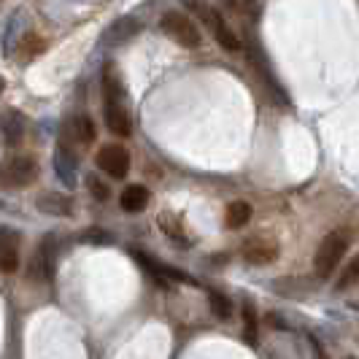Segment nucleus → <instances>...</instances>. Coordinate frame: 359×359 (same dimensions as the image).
Returning <instances> with one entry per match:
<instances>
[{
    "label": "nucleus",
    "instance_id": "f257e3e1",
    "mask_svg": "<svg viewBox=\"0 0 359 359\" xmlns=\"http://www.w3.org/2000/svg\"><path fill=\"white\" fill-rule=\"evenodd\" d=\"M103 92H106V125L114 135H122L127 138L130 135V116L125 111V90L122 84L116 81V76L108 73L106 81H103Z\"/></svg>",
    "mask_w": 359,
    "mask_h": 359
},
{
    "label": "nucleus",
    "instance_id": "f03ea898",
    "mask_svg": "<svg viewBox=\"0 0 359 359\" xmlns=\"http://www.w3.org/2000/svg\"><path fill=\"white\" fill-rule=\"evenodd\" d=\"M348 233L346 230H332V233L327 235L322 241V246L316 249V259H313V265H316V273L327 278V276H332V270L341 265V259L346 257L348 252Z\"/></svg>",
    "mask_w": 359,
    "mask_h": 359
},
{
    "label": "nucleus",
    "instance_id": "7ed1b4c3",
    "mask_svg": "<svg viewBox=\"0 0 359 359\" xmlns=\"http://www.w3.org/2000/svg\"><path fill=\"white\" fill-rule=\"evenodd\" d=\"M160 25L168 36L173 38L176 43H181V46H187V49H198L200 43H203L198 25L187 17V14H181V11H165Z\"/></svg>",
    "mask_w": 359,
    "mask_h": 359
},
{
    "label": "nucleus",
    "instance_id": "20e7f679",
    "mask_svg": "<svg viewBox=\"0 0 359 359\" xmlns=\"http://www.w3.org/2000/svg\"><path fill=\"white\" fill-rule=\"evenodd\" d=\"M38 179V162L33 157H11L0 162V187L14 189V187H30Z\"/></svg>",
    "mask_w": 359,
    "mask_h": 359
},
{
    "label": "nucleus",
    "instance_id": "39448f33",
    "mask_svg": "<svg viewBox=\"0 0 359 359\" xmlns=\"http://www.w3.org/2000/svg\"><path fill=\"white\" fill-rule=\"evenodd\" d=\"M95 162H97V168H100L103 173H108L111 179H125L127 173H130V151L119 144L103 146V149L97 151Z\"/></svg>",
    "mask_w": 359,
    "mask_h": 359
},
{
    "label": "nucleus",
    "instance_id": "423d86ee",
    "mask_svg": "<svg viewBox=\"0 0 359 359\" xmlns=\"http://www.w3.org/2000/svg\"><path fill=\"white\" fill-rule=\"evenodd\" d=\"M54 173L60 184H65L68 189L76 187V179H79V157L73 151V146L68 144V138H62L57 149H54Z\"/></svg>",
    "mask_w": 359,
    "mask_h": 359
},
{
    "label": "nucleus",
    "instance_id": "0eeeda50",
    "mask_svg": "<svg viewBox=\"0 0 359 359\" xmlns=\"http://www.w3.org/2000/svg\"><path fill=\"white\" fill-rule=\"evenodd\" d=\"M141 33V22L135 17H119L114 25H108L106 30H103V36H100V43L103 46H122L125 41L130 38H135Z\"/></svg>",
    "mask_w": 359,
    "mask_h": 359
},
{
    "label": "nucleus",
    "instance_id": "6e6552de",
    "mask_svg": "<svg viewBox=\"0 0 359 359\" xmlns=\"http://www.w3.org/2000/svg\"><path fill=\"white\" fill-rule=\"evenodd\" d=\"M19 268V233L11 227H0V270L17 273Z\"/></svg>",
    "mask_w": 359,
    "mask_h": 359
},
{
    "label": "nucleus",
    "instance_id": "1a4fd4ad",
    "mask_svg": "<svg viewBox=\"0 0 359 359\" xmlns=\"http://www.w3.org/2000/svg\"><path fill=\"white\" fill-rule=\"evenodd\" d=\"M203 19H205V25L214 30V36H216V41L222 43V49H227V52H235V49H241V43H238L235 33L230 30V25L222 19V14H219L216 8H205Z\"/></svg>",
    "mask_w": 359,
    "mask_h": 359
},
{
    "label": "nucleus",
    "instance_id": "9d476101",
    "mask_svg": "<svg viewBox=\"0 0 359 359\" xmlns=\"http://www.w3.org/2000/svg\"><path fill=\"white\" fill-rule=\"evenodd\" d=\"M57 254H60V243H57V235L49 233L43 238L41 249L36 254V265H41V276L43 281H52L54 278V265H57Z\"/></svg>",
    "mask_w": 359,
    "mask_h": 359
},
{
    "label": "nucleus",
    "instance_id": "9b49d317",
    "mask_svg": "<svg viewBox=\"0 0 359 359\" xmlns=\"http://www.w3.org/2000/svg\"><path fill=\"white\" fill-rule=\"evenodd\" d=\"M133 257H135V262L141 265V268H146L157 281H189V276L187 273H181V270L176 268H168V265H160V262H154L151 259V254H144V252H133Z\"/></svg>",
    "mask_w": 359,
    "mask_h": 359
},
{
    "label": "nucleus",
    "instance_id": "f8f14e48",
    "mask_svg": "<svg viewBox=\"0 0 359 359\" xmlns=\"http://www.w3.org/2000/svg\"><path fill=\"white\" fill-rule=\"evenodd\" d=\"M36 208L41 214H49V216H71L73 203H71V198H65V195L43 192V195L36 198Z\"/></svg>",
    "mask_w": 359,
    "mask_h": 359
},
{
    "label": "nucleus",
    "instance_id": "ddd939ff",
    "mask_svg": "<svg viewBox=\"0 0 359 359\" xmlns=\"http://www.w3.org/2000/svg\"><path fill=\"white\" fill-rule=\"evenodd\" d=\"M0 130H3V141L6 146H19L25 138V119L19 116L17 111H6L0 116Z\"/></svg>",
    "mask_w": 359,
    "mask_h": 359
},
{
    "label": "nucleus",
    "instance_id": "4468645a",
    "mask_svg": "<svg viewBox=\"0 0 359 359\" xmlns=\"http://www.w3.org/2000/svg\"><path fill=\"white\" fill-rule=\"evenodd\" d=\"M119 205L130 211V214H138V211H144L146 205H149V189L141 187V184H130L125 187V192H122V198H119Z\"/></svg>",
    "mask_w": 359,
    "mask_h": 359
},
{
    "label": "nucleus",
    "instance_id": "2eb2a0df",
    "mask_svg": "<svg viewBox=\"0 0 359 359\" xmlns=\"http://www.w3.org/2000/svg\"><path fill=\"white\" fill-rule=\"evenodd\" d=\"M249 219H252V205H249L246 200H235V203H230V208H227V227L241 230V227L249 224Z\"/></svg>",
    "mask_w": 359,
    "mask_h": 359
},
{
    "label": "nucleus",
    "instance_id": "dca6fc26",
    "mask_svg": "<svg viewBox=\"0 0 359 359\" xmlns=\"http://www.w3.org/2000/svg\"><path fill=\"white\" fill-rule=\"evenodd\" d=\"M276 254H278V249H276V246H270V243H262V241L249 243V246L243 249L246 262H252V265H265V262H270Z\"/></svg>",
    "mask_w": 359,
    "mask_h": 359
},
{
    "label": "nucleus",
    "instance_id": "f3484780",
    "mask_svg": "<svg viewBox=\"0 0 359 359\" xmlns=\"http://www.w3.org/2000/svg\"><path fill=\"white\" fill-rule=\"evenodd\" d=\"M73 135H76V138H79L81 144H92V141H95L97 130H95V122H92L87 114H84V116H76V119H73Z\"/></svg>",
    "mask_w": 359,
    "mask_h": 359
},
{
    "label": "nucleus",
    "instance_id": "a211bd4d",
    "mask_svg": "<svg viewBox=\"0 0 359 359\" xmlns=\"http://www.w3.org/2000/svg\"><path fill=\"white\" fill-rule=\"evenodd\" d=\"M208 306H211V311H214L222 322H227L233 316V303L222 292H208Z\"/></svg>",
    "mask_w": 359,
    "mask_h": 359
},
{
    "label": "nucleus",
    "instance_id": "6ab92c4d",
    "mask_svg": "<svg viewBox=\"0 0 359 359\" xmlns=\"http://www.w3.org/2000/svg\"><path fill=\"white\" fill-rule=\"evenodd\" d=\"M243 338L249 346L257 343V316H254V308L249 303L243 306Z\"/></svg>",
    "mask_w": 359,
    "mask_h": 359
},
{
    "label": "nucleus",
    "instance_id": "aec40b11",
    "mask_svg": "<svg viewBox=\"0 0 359 359\" xmlns=\"http://www.w3.org/2000/svg\"><path fill=\"white\" fill-rule=\"evenodd\" d=\"M87 187H90V192H92V198H95V200H103V203H106V200L111 198L108 184H103L97 176H90V179H87Z\"/></svg>",
    "mask_w": 359,
    "mask_h": 359
},
{
    "label": "nucleus",
    "instance_id": "412c9836",
    "mask_svg": "<svg viewBox=\"0 0 359 359\" xmlns=\"http://www.w3.org/2000/svg\"><path fill=\"white\" fill-rule=\"evenodd\" d=\"M357 270H359V262L354 259L348 268H346V273L341 276V281H338V289H348L354 281H357Z\"/></svg>",
    "mask_w": 359,
    "mask_h": 359
},
{
    "label": "nucleus",
    "instance_id": "4be33fe9",
    "mask_svg": "<svg viewBox=\"0 0 359 359\" xmlns=\"http://www.w3.org/2000/svg\"><path fill=\"white\" fill-rule=\"evenodd\" d=\"M84 241H90V243H114V238L108 233H100V230H90L84 235Z\"/></svg>",
    "mask_w": 359,
    "mask_h": 359
},
{
    "label": "nucleus",
    "instance_id": "5701e85b",
    "mask_svg": "<svg viewBox=\"0 0 359 359\" xmlns=\"http://www.w3.org/2000/svg\"><path fill=\"white\" fill-rule=\"evenodd\" d=\"M3 90H6V79L0 76V95H3Z\"/></svg>",
    "mask_w": 359,
    "mask_h": 359
}]
</instances>
